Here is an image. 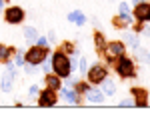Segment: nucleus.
Returning <instances> with one entry per match:
<instances>
[{
	"mask_svg": "<svg viewBox=\"0 0 150 140\" xmlns=\"http://www.w3.org/2000/svg\"><path fill=\"white\" fill-rule=\"evenodd\" d=\"M44 80H46L48 88H52V90H56V92L62 88V78L56 76V74H46V78H44Z\"/></svg>",
	"mask_w": 150,
	"mask_h": 140,
	"instance_id": "obj_13",
	"label": "nucleus"
},
{
	"mask_svg": "<svg viewBox=\"0 0 150 140\" xmlns=\"http://www.w3.org/2000/svg\"><path fill=\"white\" fill-rule=\"evenodd\" d=\"M24 38H26L30 44H34V40L38 38V30H36L34 26H26V28H24Z\"/></svg>",
	"mask_w": 150,
	"mask_h": 140,
	"instance_id": "obj_19",
	"label": "nucleus"
},
{
	"mask_svg": "<svg viewBox=\"0 0 150 140\" xmlns=\"http://www.w3.org/2000/svg\"><path fill=\"white\" fill-rule=\"evenodd\" d=\"M14 78H16V66H14V62H6V70L0 78V90L10 92L12 86H14Z\"/></svg>",
	"mask_w": 150,
	"mask_h": 140,
	"instance_id": "obj_5",
	"label": "nucleus"
},
{
	"mask_svg": "<svg viewBox=\"0 0 150 140\" xmlns=\"http://www.w3.org/2000/svg\"><path fill=\"white\" fill-rule=\"evenodd\" d=\"M120 106H134V98L130 96V98H124V100H120Z\"/></svg>",
	"mask_w": 150,
	"mask_h": 140,
	"instance_id": "obj_24",
	"label": "nucleus"
},
{
	"mask_svg": "<svg viewBox=\"0 0 150 140\" xmlns=\"http://www.w3.org/2000/svg\"><path fill=\"white\" fill-rule=\"evenodd\" d=\"M4 2H8V0H4Z\"/></svg>",
	"mask_w": 150,
	"mask_h": 140,
	"instance_id": "obj_31",
	"label": "nucleus"
},
{
	"mask_svg": "<svg viewBox=\"0 0 150 140\" xmlns=\"http://www.w3.org/2000/svg\"><path fill=\"white\" fill-rule=\"evenodd\" d=\"M14 52H16V48H12V46H4V44H0V62H2V64L10 62V58L14 56Z\"/></svg>",
	"mask_w": 150,
	"mask_h": 140,
	"instance_id": "obj_15",
	"label": "nucleus"
},
{
	"mask_svg": "<svg viewBox=\"0 0 150 140\" xmlns=\"http://www.w3.org/2000/svg\"><path fill=\"white\" fill-rule=\"evenodd\" d=\"M122 42H124V44H128L130 48H134V50L140 46L138 36H136V34H130V32H126V34H124V40H122Z\"/></svg>",
	"mask_w": 150,
	"mask_h": 140,
	"instance_id": "obj_18",
	"label": "nucleus"
},
{
	"mask_svg": "<svg viewBox=\"0 0 150 140\" xmlns=\"http://www.w3.org/2000/svg\"><path fill=\"white\" fill-rule=\"evenodd\" d=\"M106 76H108V70H106L104 64H94V66H90V68L86 70V78H88V82L92 86H98Z\"/></svg>",
	"mask_w": 150,
	"mask_h": 140,
	"instance_id": "obj_6",
	"label": "nucleus"
},
{
	"mask_svg": "<svg viewBox=\"0 0 150 140\" xmlns=\"http://www.w3.org/2000/svg\"><path fill=\"white\" fill-rule=\"evenodd\" d=\"M106 44H108V42H106V38H104L102 32H94V46H96V52H98V54L106 48Z\"/></svg>",
	"mask_w": 150,
	"mask_h": 140,
	"instance_id": "obj_16",
	"label": "nucleus"
},
{
	"mask_svg": "<svg viewBox=\"0 0 150 140\" xmlns=\"http://www.w3.org/2000/svg\"><path fill=\"white\" fill-rule=\"evenodd\" d=\"M140 2H144V0H132V4L136 6V4H140Z\"/></svg>",
	"mask_w": 150,
	"mask_h": 140,
	"instance_id": "obj_30",
	"label": "nucleus"
},
{
	"mask_svg": "<svg viewBox=\"0 0 150 140\" xmlns=\"http://www.w3.org/2000/svg\"><path fill=\"white\" fill-rule=\"evenodd\" d=\"M78 68H80V74H86V70H88L86 58H80V60H78Z\"/></svg>",
	"mask_w": 150,
	"mask_h": 140,
	"instance_id": "obj_23",
	"label": "nucleus"
},
{
	"mask_svg": "<svg viewBox=\"0 0 150 140\" xmlns=\"http://www.w3.org/2000/svg\"><path fill=\"white\" fill-rule=\"evenodd\" d=\"M2 14H4L6 24H20L24 20V16H26L20 6H10V8H6V10L2 12Z\"/></svg>",
	"mask_w": 150,
	"mask_h": 140,
	"instance_id": "obj_7",
	"label": "nucleus"
},
{
	"mask_svg": "<svg viewBox=\"0 0 150 140\" xmlns=\"http://www.w3.org/2000/svg\"><path fill=\"white\" fill-rule=\"evenodd\" d=\"M134 20L138 22H150V2H140L134 6Z\"/></svg>",
	"mask_w": 150,
	"mask_h": 140,
	"instance_id": "obj_9",
	"label": "nucleus"
},
{
	"mask_svg": "<svg viewBox=\"0 0 150 140\" xmlns=\"http://www.w3.org/2000/svg\"><path fill=\"white\" fill-rule=\"evenodd\" d=\"M68 20H70V22H74L76 26H82V24L86 22V16H84L80 10H74V12H70V14H68Z\"/></svg>",
	"mask_w": 150,
	"mask_h": 140,
	"instance_id": "obj_17",
	"label": "nucleus"
},
{
	"mask_svg": "<svg viewBox=\"0 0 150 140\" xmlns=\"http://www.w3.org/2000/svg\"><path fill=\"white\" fill-rule=\"evenodd\" d=\"M84 94H86V100H88V102H92V104H102L104 98H106L102 90H100V88H94L92 84H90V88H88Z\"/></svg>",
	"mask_w": 150,
	"mask_h": 140,
	"instance_id": "obj_10",
	"label": "nucleus"
},
{
	"mask_svg": "<svg viewBox=\"0 0 150 140\" xmlns=\"http://www.w3.org/2000/svg\"><path fill=\"white\" fill-rule=\"evenodd\" d=\"M38 92H40V90H38V86H30V90H28V94H30V96H32V98H36V96H38Z\"/></svg>",
	"mask_w": 150,
	"mask_h": 140,
	"instance_id": "obj_25",
	"label": "nucleus"
},
{
	"mask_svg": "<svg viewBox=\"0 0 150 140\" xmlns=\"http://www.w3.org/2000/svg\"><path fill=\"white\" fill-rule=\"evenodd\" d=\"M60 92H62V96L68 100L70 104H80V94L76 92L74 88H70V86L68 88H60Z\"/></svg>",
	"mask_w": 150,
	"mask_h": 140,
	"instance_id": "obj_12",
	"label": "nucleus"
},
{
	"mask_svg": "<svg viewBox=\"0 0 150 140\" xmlns=\"http://www.w3.org/2000/svg\"><path fill=\"white\" fill-rule=\"evenodd\" d=\"M2 8H4V0H0V14L4 12V10H2Z\"/></svg>",
	"mask_w": 150,
	"mask_h": 140,
	"instance_id": "obj_29",
	"label": "nucleus"
},
{
	"mask_svg": "<svg viewBox=\"0 0 150 140\" xmlns=\"http://www.w3.org/2000/svg\"><path fill=\"white\" fill-rule=\"evenodd\" d=\"M42 68H44V72H46V74H50V68H52V64H48L46 60H44V62H42Z\"/></svg>",
	"mask_w": 150,
	"mask_h": 140,
	"instance_id": "obj_27",
	"label": "nucleus"
},
{
	"mask_svg": "<svg viewBox=\"0 0 150 140\" xmlns=\"http://www.w3.org/2000/svg\"><path fill=\"white\" fill-rule=\"evenodd\" d=\"M100 54H104L108 62H112V64H114V60L118 58V56L126 54V44H124L122 40H114V42H108V44H106V48H104Z\"/></svg>",
	"mask_w": 150,
	"mask_h": 140,
	"instance_id": "obj_4",
	"label": "nucleus"
},
{
	"mask_svg": "<svg viewBox=\"0 0 150 140\" xmlns=\"http://www.w3.org/2000/svg\"><path fill=\"white\" fill-rule=\"evenodd\" d=\"M118 12H120L122 16H132V14H130V6H128L126 2H120V6H118Z\"/></svg>",
	"mask_w": 150,
	"mask_h": 140,
	"instance_id": "obj_21",
	"label": "nucleus"
},
{
	"mask_svg": "<svg viewBox=\"0 0 150 140\" xmlns=\"http://www.w3.org/2000/svg\"><path fill=\"white\" fill-rule=\"evenodd\" d=\"M52 70H54V74L60 76V78H68L70 72H72V60L70 56L64 52V50H56L54 54H52Z\"/></svg>",
	"mask_w": 150,
	"mask_h": 140,
	"instance_id": "obj_1",
	"label": "nucleus"
},
{
	"mask_svg": "<svg viewBox=\"0 0 150 140\" xmlns=\"http://www.w3.org/2000/svg\"><path fill=\"white\" fill-rule=\"evenodd\" d=\"M26 60H24V52L22 50H16L14 52V66H24Z\"/></svg>",
	"mask_w": 150,
	"mask_h": 140,
	"instance_id": "obj_20",
	"label": "nucleus"
},
{
	"mask_svg": "<svg viewBox=\"0 0 150 140\" xmlns=\"http://www.w3.org/2000/svg\"><path fill=\"white\" fill-rule=\"evenodd\" d=\"M114 62H116L114 70L118 76H122V78H136V68H134V60L132 58H128L126 54H122Z\"/></svg>",
	"mask_w": 150,
	"mask_h": 140,
	"instance_id": "obj_2",
	"label": "nucleus"
},
{
	"mask_svg": "<svg viewBox=\"0 0 150 140\" xmlns=\"http://www.w3.org/2000/svg\"><path fill=\"white\" fill-rule=\"evenodd\" d=\"M48 56V48H42V46H30L26 52H24V60L26 64H32V66H40Z\"/></svg>",
	"mask_w": 150,
	"mask_h": 140,
	"instance_id": "obj_3",
	"label": "nucleus"
},
{
	"mask_svg": "<svg viewBox=\"0 0 150 140\" xmlns=\"http://www.w3.org/2000/svg\"><path fill=\"white\" fill-rule=\"evenodd\" d=\"M48 38H50V42H54V40H56V34H54V32H48Z\"/></svg>",
	"mask_w": 150,
	"mask_h": 140,
	"instance_id": "obj_28",
	"label": "nucleus"
},
{
	"mask_svg": "<svg viewBox=\"0 0 150 140\" xmlns=\"http://www.w3.org/2000/svg\"><path fill=\"white\" fill-rule=\"evenodd\" d=\"M62 46H64V48H62V50H64L66 54H78V52L74 50V44H72V42H64Z\"/></svg>",
	"mask_w": 150,
	"mask_h": 140,
	"instance_id": "obj_22",
	"label": "nucleus"
},
{
	"mask_svg": "<svg viewBox=\"0 0 150 140\" xmlns=\"http://www.w3.org/2000/svg\"><path fill=\"white\" fill-rule=\"evenodd\" d=\"M110 2H112V0H110Z\"/></svg>",
	"mask_w": 150,
	"mask_h": 140,
	"instance_id": "obj_32",
	"label": "nucleus"
},
{
	"mask_svg": "<svg viewBox=\"0 0 150 140\" xmlns=\"http://www.w3.org/2000/svg\"><path fill=\"white\" fill-rule=\"evenodd\" d=\"M36 98H38V104L44 106V108H46V106H54L58 102L56 90H52V88H48V86L42 90V92H38V96H36Z\"/></svg>",
	"mask_w": 150,
	"mask_h": 140,
	"instance_id": "obj_8",
	"label": "nucleus"
},
{
	"mask_svg": "<svg viewBox=\"0 0 150 140\" xmlns=\"http://www.w3.org/2000/svg\"><path fill=\"white\" fill-rule=\"evenodd\" d=\"M36 40H38V46L48 48V40H46V38H36Z\"/></svg>",
	"mask_w": 150,
	"mask_h": 140,
	"instance_id": "obj_26",
	"label": "nucleus"
},
{
	"mask_svg": "<svg viewBox=\"0 0 150 140\" xmlns=\"http://www.w3.org/2000/svg\"><path fill=\"white\" fill-rule=\"evenodd\" d=\"M100 86H102L100 90L104 92V96H114V94H116V84H114L112 80H110L108 76H106V78H104V80L100 82Z\"/></svg>",
	"mask_w": 150,
	"mask_h": 140,
	"instance_id": "obj_14",
	"label": "nucleus"
},
{
	"mask_svg": "<svg viewBox=\"0 0 150 140\" xmlns=\"http://www.w3.org/2000/svg\"><path fill=\"white\" fill-rule=\"evenodd\" d=\"M132 98H134V106L138 108L148 104V92L144 88H132Z\"/></svg>",
	"mask_w": 150,
	"mask_h": 140,
	"instance_id": "obj_11",
	"label": "nucleus"
}]
</instances>
